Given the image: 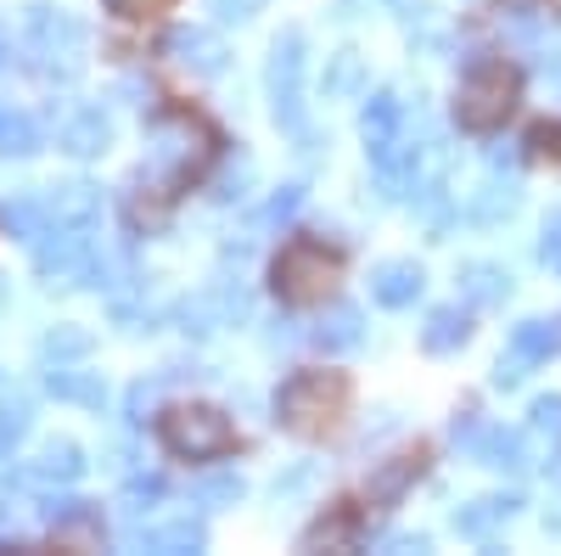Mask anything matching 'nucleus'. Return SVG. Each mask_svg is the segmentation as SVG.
Here are the masks:
<instances>
[{"label": "nucleus", "instance_id": "obj_1", "mask_svg": "<svg viewBox=\"0 0 561 556\" xmlns=\"http://www.w3.org/2000/svg\"><path fill=\"white\" fill-rule=\"evenodd\" d=\"M433 473V444L415 439V444H399L388 461L370 467V478H359L354 489H343L325 512L304 529V545H359L365 529H377L393 506L410 495V484H421Z\"/></svg>", "mask_w": 561, "mask_h": 556}, {"label": "nucleus", "instance_id": "obj_2", "mask_svg": "<svg viewBox=\"0 0 561 556\" xmlns=\"http://www.w3.org/2000/svg\"><path fill=\"white\" fill-rule=\"evenodd\" d=\"M354 422V377L343 365H298L275 388V428L298 444H337Z\"/></svg>", "mask_w": 561, "mask_h": 556}, {"label": "nucleus", "instance_id": "obj_3", "mask_svg": "<svg viewBox=\"0 0 561 556\" xmlns=\"http://www.w3.org/2000/svg\"><path fill=\"white\" fill-rule=\"evenodd\" d=\"M348 282V253L337 242L314 237V230H298V237H287L275 248L270 259V293L275 304L287 309H320L332 304Z\"/></svg>", "mask_w": 561, "mask_h": 556}, {"label": "nucleus", "instance_id": "obj_4", "mask_svg": "<svg viewBox=\"0 0 561 556\" xmlns=\"http://www.w3.org/2000/svg\"><path fill=\"white\" fill-rule=\"evenodd\" d=\"M152 439L163 444V455L185 461V467H208V461H230L248 450L237 416L214 399H169L152 416Z\"/></svg>", "mask_w": 561, "mask_h": 556}, {"label": "nucleus", "instance_id": "obj_5", "mask_svg": "<svg viewBox=\"0 0 561 556\" xmlns=\"http://www.w3.org/2000/svg\"><path fill=\"white\" fill-rule=\"evenodd\" d=\"M523 90H528V79H523L517 63L511 57H483V63L466 68V79L455 84V124L466 135H494V129H505L511 118H517Z\"/></svg>", "mask_w": 561, "mask_h": 556}, {"label": "nucleus", "instance_id": "obj_6", "mask_svg": "<svg viewBox=\"0 0 561 556\" xmlns=\"http://www.w3.org/2000/svg\"><path fill=\"white\" fill-rule=\"evenodd\" d=\"M107 18L118 29H135V34H158L174 12H180V0H102Z\"/></svg>", "mask_w": 561, "mask_h": 556}, {"label": "nucleus", "instance_id": "obj_7", "mask_svg": "<svg viewBox=\"0 0 561 556\" xmlns=\"http://www.w3.org/2000/svg\"><path fill=\"white\" fill-rule=\"evenodd\" d=\"M528 163L561 169V118H545V124L528 129Z\"/></svg>", "mask_w": 561, "mask_h": 556}]
</instances>
